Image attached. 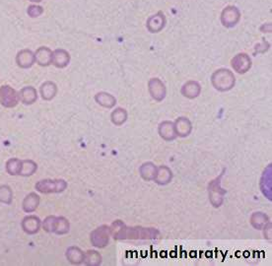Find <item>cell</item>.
Listing matches in <instances>:
<instances>
[{"mask_svg":"<svg viewBox=\"0 0 272 266\" xmlns=\"http://www.w3.org/2000/svg\"><path fill=\"white\" fill-rule=\"evenodd\" d=\"M110 236L116 240L123 239H156L160 236L159 230L140 226L128 227L121 220L113 221L109 226Z\"/></svg>","mask_w":272,"mask_h":266,"instance_id":"cell-1","label":"cell"},{"mask_svg":"<svg viewBox=\"0 0 272 266\" xmlns=\"http://www.w3.org/2000/svg\"><path fill=\"white\" fill-rule=\"evenodd\" d=\"M211 84L219 92H228L236 85L235 74L227 68H219L211 75Z\"/></svg>","mask_w":272,"mask_h":266,"instance_id":"cell-2","label":"cell"},{"mask_svg":"<svg viewBox=\"0 0 272 266\" xmlns=\"http://www.w3.org/2000/svg\"><path fill=\"white\" fill-rule=\"evenodd\" d=\"M42 228L47 233L65 234L70 231V223L65 217L62 216H48L43 220Z\"/></svg>","mask_w":272,"mask_h":266,"instance_id":"cell-3","label":"cell"},{"mask_svg":"<svg viewBox=\"0 0 272 266\" xmlns=\"http://www.w3.org/2000/svg\"><path fill=\"white\" fill-rule=\"evenodd\" d=\"M68 186L66 180L57 178V179H42L35 183L34 187L37 191L48 194V193H60L63 192Z\"/></svg>","mask_w":272,"mask_h":266,"instance_id":"cell-4","label":"cell"},{"mask_svg":"<svg viewBox=\"0 0 272 266\" xmlns=\"http://www.w3.org/2000/svg\"><path fill=\"white\" fill-rule=\"evenodd\" d=\"M223 176V173H221L220 176L216 177L208 184V196L209 201L211 205L215 208H218L222 206L224 202V195L226 194V190L221 187V177Z\"/></svg>","mask_w":272,"mask_h":266,"instance_id":"cell-5","label":"cell"},{"mask_svg":"<svg viewBox=\"0 0 272 266\" xmlns=\"http://www.w3.org/2000/svg\"><path fill=\"white\" fill-rule=\"evenodd\" d=\"M109 238H110V231H109V226L107 225H102L96 228L90 233L91 243L93 244V246L98 248L105 247L109 242Z\"/></svg>","mask_w":272,"mask_h":266,"instance_id":"cell-6","label":"cell"},{"mask_svg":"<svg viewBox=\"0 0 272 266\" xmlns=\"http://www.w3.org/2000/svg\"><path fill=\"white\" fill-rule=\"evenodd\" d=\"M240 16H241L240 11L238 7L229 5L222 10L220 21L225 28L230 29V28H234L236 25L238 24L240 20Z\"/></svg>","mask_w":272,"mask_h":266,"instance_id":"cell-7","label":"cell"},{"mask_svg":"<svg viewBox=\"0 0 272 266\" xmlns=\"http://www.w3.org/2000/svg\"><path fill=\"white\" fill-rule=\"evenodd\" d=\"M148 92L151 98L158 102L163 101L167 96L166 85L159 78H151L148 81Z\"/></svg>","mask_w":272,"mask_h":266,"instance_id":"cell-8","label":"cell"},{"mask_svg":"<svg viewBox=\"0 0 272 266\" xmlns=\"http://www.w3.org/2000/svg\"><path fill=\"white\" fill-rule=\"evenodd\" d=\"M232 68L238 74H245L252 66V61L247 53L239 52L231 60Z\"/></svg>","mask_w":272,"mask_h":266,"instance_id":"cell-9","label":"cell"},{"mask_svg":"<svg viewBox=\"0 0 272 266\" xmlns=\"http://www.w3.org/2000/svg\"><path fill=\"white\" fill-rule=\"evenodd\" d=\"M19 94L12 87L4 85L0 88V103L5 107H14L18 104Z\"/></svg>","mask_w":272,"mask_h":266,"instance_id":"cell-10","label":"cell"},{"mask_svg":"<svg viewBox=\"0 0 272 266\" xmlns=\"http://www.w3.org/2000/svg\"><path fill=\"white\" fill-rule=\"evenodd\" d=\"M167 20H166V16L162 11H159L158 13L150 16L147 19V30L151 33H160L166 26Z\"/></svg>","mask_w":272,"mask_h":266,"instance_id":"cell-11","label":"cell"},{"mask_svg":"<svg viewBox=\"0 0 272 266\" xmlns=\"http://www.w3.org/2000/svg\"><path fill=\"white\" fill-rule=\"evenodd\" d=\"M173 127L176 136L180 138H185L192 132V123L185 116L177 117L173 122Z\"/></svg>","mask_w":272,"mask_h":266,"instance_id":"cell-12","label":"cell"},{"mask_svg":"<svg viewBox=\"0 0 272 266\" xmlns=\"http://www.w3.org/2000/svg\"><path fill=\"white\" fill-rule=\"evenodd\" d=\"M158 134L166 142H171L177 137L174 131L173 122L170 120H164L158 125Z\"/></svg>","mask_w":272,"mask_h":266,"instance_id":"cell-13","label":"cell"},{"mask_svg":"<svg viewBox=\"0 0 272 266\" xmlns=\"http://www.w3.org/2000/svg\"><path fill=\"white\" fill-rule=\"evenodd\" d=\"M201 93V86L198 82L194 81V80H189L187 82H185L181 89H180V94L189 100H193L196 99Z\"/></svg>","mask_w":272,"mask_h":266,"instance_id":"cell-14","label":"cell"},{"mask_svg":"<svg viewBox=\"0 0 272 266\" xmlns=\"http://www.w3.org/2000/svg\"><path fill=\"white\" fill-rule=\"evenodd\" d=\"M271 173H272V165H268L263 172H262V175H261V178H260V182L259 184H262L260 185V188H261V191L263 193V195L268 199V200H271L272 198V195H271V189L268 188V186L271 187Z\"/></svg>","mask_w":272,"mask_h":266,"instance_id":"cell-15","label":"cell"},{"mask_svg":"<svg viewBox=\"0 0 272 266\" xmlns=\"http://www.w3.org/2000/svg\"><path fill=\"white\" fill-rule=\"evenodd\" d=\"M70 54L67 50L65 49H55L52 51V56H51V64H53L57 68H64L66 67L69 62H70Z\"/></svg>","mask_w":272,"mask_h":266,"instance_id":"cell-16","label":"cell"},{"mask_svg":"<svg viewBox=\"0 0 272 266\" xmlns=\"http://www.w3.org/2000/svg\"><path fill=\"white\" fill-rule=\"evenodd\" d=\"M172 170L168 166H157L156 175L153 181H155L159 185H167L172 179Z\"/></svg>","mask_w":272,"mask_h":266,"instance_id":"cell-17","label":"cell"},{"mask_svg":"<svg viewBox=\"0 0 272 266\" xmlns=\"http://www.w3.org/2000/svg\"><path fill=\"white\" fill-rule=\"evenodd\" d=\"M23 230L29 234L36 233L40 229V220L36 216H27L22 221Z\"/></svg>","mask_w":272,"mask_h":266,"instance_id":"cell-18","label":"cell"},{"mask_svg":"<svg viewBox=\"0 0 272 266\" xmlns=\"http://www.w3.org/2000/svg\"><path fill=\"white\" fill-rule=\"evenodd\" d=\"M65 256L67 260L73 265H79L84 262L85 252L78 246L72 245L66 249Z\"/></svg>","mask_w":272,"mask_h":266,"instance_id":"cell-19","label":"cell"},{"mask_svg":"<svg viewBox=\"0 0 272 266\" xmlns=\"http://www.w3.org/2000/svg\"><path fill=\"white\" fill-rule=\"evenodd\" d=\"M94 99H95V101L99 105H101L104 108H112L116 104V98L113 95L106 93V92L97 93L95 95Z\"/></svg>","mask_w":272,"mask_h":266,"instance_id":"cell-20","label":"cell"},{"mask_svg":"<svg viewBox=\"0 0 272 266\" xmlns=\"http://www.w3.org/2000/svg\"><path fill=\"white\" fill-rule=\"evenodd\" d=\"M34 61H35L34 54L29 49H24L19 51L16 56V62L22 68L31 67L34 63Z\"/></svg>","mask_w":272,"mask_h":266,"instance_id":"cell-21","label":"cell"},{"mask_svg":"<svg viewBox=\"0 0 272 266\" xmlns=\"http://www.w3.org/2000/svg\"><path fill=\"white\" fill-rule=\"evenodd\" d=\"M157 166L152 162H145L139 167V173L142 179L146 181H152L155 178Z\"/></svg>","mask_w":272,"mask_h":266,"instance_id":"cell-22","label":"cell"},{"mask_svg":"<svg viewBox=\"0 0 272 266\" xmlns=\"http://www.w3.org/2000/svg\"><path fill=\"white\" fill-rule=\"evenodd\" d=\"M270 221L269 217L267 214L263 213V212H253L251 215H250V218H249V223L251 225V227L255 230H262L263 227Z\"/></svg>","mask_w":272,"mask_h":266,"instance_id":"cell-23","label":"cell"},{"mask_svg":"<svg viewBox=\"0 0 272 266\" xmlns=\"http://www.w3.org/2000/svg\"><path fill=\"white\" fill-rule=\"evenodd\" d=\"M51 56H52V51L45 46L39 47L38 49H36L34 53L35 61L40 66H48L49 64H51Z\"/></svg>","mask_w":272,"mask_h":266,"instance_id":"cell-24","label":"cell"},{"mask_svg":"<svg viewBox=\"0 0 272 266\" xmlns=\"http://www.w3.org/2000/svg\"><path fill=\"white\" fill-rule=\"evenodd\" d=\"M39 93L43 100H51L57 94V86L51 81H46L40 86Z\"/></svg>","mask_w":272,"mask_h":266,"instance_id":"cell-25","label":"cell"},{"mask_svg":"<svg viewBox=\"0 0 272 266\" xmlns=\"http://www.w3.org/2000/svg\"><path fill=\"white\" fill-rule=\"evenodd\" d=\"M39 202H40L39 196L36 193L32 192V193L28 194L25 197V199L23 200V210L26 213L34 212V211H35V209L39 205Z\"/></svg>","mask_w":272,"mask_h":266,"instance_id":"cell-26","label":"cell"},{"mask_svg":"<svg viewBox=\"0 0 272 266\" xmlns=\"http://www.w3.org/2000/svg\"><path fill=\"white\" fill-rule=\"evenodd\" d=\"M128 118L127 110L123 107H116L110 113V121L115 126H122Z\"/></svg>","mask_w":272,"mask_h":266,"instance_id":"cell-27","label":"cell"},{"mask_svg":"<svg viewBox=\"0 0 272 266\" xmlns=\"http://www.w3.org/2000/svg\"><path fill=\"white\" fill-rule=\"evenodd\" d=\"M19 98L21 99V100L26 103V104H32L34 103L36 99H37V94H36V90L34 87L28 86L23 88L20 91L19 94Z\"/></svg>","mask_w":272,"mask_h":266,"instance_id":"cell-28","label":"cell"},{"mask_svg":"<svg viewBox=\"0 0 272 266\" xmlns=\"http://www.w3.org/2000/svg\"><path fill=\"white\" fill-rule=\"evenodd\" d=\"M102 255L99 251L94 249H89L85 252L84 262L87 266H99L102 263Z\"/></svg>","mask_w":272,"mask_h":266,"instance_id":"cell-29","label":"cell"},{"mask_svg":"<svg viewBox=\"0 0 272 266\" xmlns=\"http://www.w3.org/2000/svg\"><path fill=\"white\" fill-rule=\"evenodd\" d=\"M36 169H37V165L34 161L32 160L22 161V166H21L19 175L30 176V175H33L36 171Z\"/></svg>","mask_w":272,"mask_h":266,"instance_id":"cell-30","label":"cell"},{"mask_svg":"<svg viewBox=\"0 0 272 266\" xmlns=\"http://www.w3.org/2000/svg\"><path fill=\"white\" fill-rule=\"evenodd\" d=\"M22 166V160L12 158L6 163V170L11 175H19Z\"/></svg>","mask_w":272,"mask_h":266,"instance_id":"cell-31","label":"cell"},{"mask_svg":"<svg viewBox=\"0 0 272 266\" xmlns=\"http://www.w3.org/2000/svg\"><path fill=\"white\" fill-rule=\"evenodd\" d=\"M13 199V192L10 186L8 185H1L0 186V203L3 204H11Z\"/></svg>","mask_w":272,"mask_h":266,"instance_id":"cell-32","label":"cell"},{"mask_svg":"<svg viewBox=\"0 0 272 266\" xmlns=\"http://www.w3.org/2000/svg\"><path fill=\"white\" fill-rule=\"evenodd\" d=\"M270 47V44L269 42H267L265 40V38H262V41L261 43H258L256 46H255V51H254V54L256 53H264L266 52Z\"/></svg>","mask_w":272,"mask_h":266,"instance_id":"cell-33","label":"cell"},{"mask_svg":"<svg viewBox=\"0 0 272 266\" xmlns=\"http://www.w3.org/2000/svg\"><path fill=\"white\" fill-rule=\"evenodd\" d=\"M42 12H43V9L40 6H30L28 9V14L34 18L39 16L40 14H42Z\"/></svg>","mask_w":272,"mask_h":266,"instance_id":"cell-34","label":"cell"},{"mask_svg":"<svg viewBox=\"0 0 272 266\" xmlns=\"http://www.w3.org/2000/svg\"><path fill=\"white\" fill-rule=\"evenodd\" d=\"M262 231H263V235H264V237H265L266 239H269V240H270V239H271V236H272V224H271L270 221L263 227Z\"/></svg>","mask_w":272,"mask_h":266,"instance_id":"cell-35","label":"cell"},{"mask_svg":"<svg viewBox=\"0 0 272 266\" xmlns=\"http://www.w3.org/2000/svg\"><path fill=\"white\" fill-rule=\"evenodd\" d=\"M260 32L262 33H271L272 32V25L271 23H267V24H263L260 28H259Z\"/></svg>","mask_w":272,"mask_h":266,"instance_id":"cell-36","label":"cell"},{"mask_svg":"<svg viewBox=\"0 0 272 266\" xmlns=\"http://www.w3.org/2000/svg\"><path fill=\"white\" fill-rule=\"evenodd\" d=\"M30 1H33V2H40L41 0H30Z\"/></svg>","mask_w":272,"mask_h":266,"instance_id":"cell-37","label":"cell"}]
</instances>
